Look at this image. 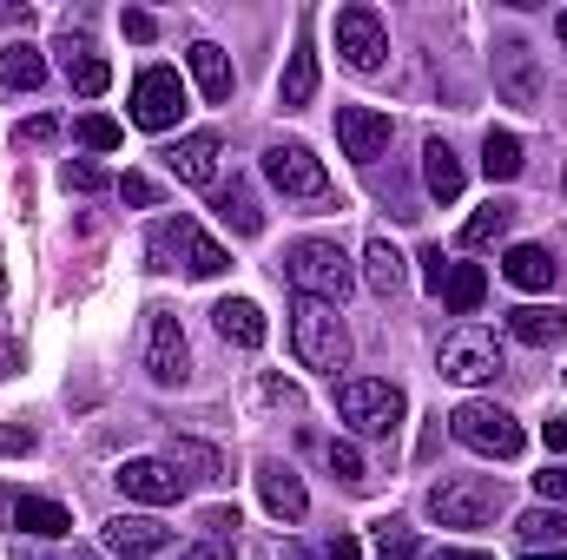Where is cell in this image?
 Listing matches in <instances>:
<instances>
[{
    "label": "cell",
    "mask_w": 567,
    "mask_h": 560,
    "mask_svg": "<svg viewBox=\"0 0 567 560\" xmlns=\"http://www.w3.org/2000/svg\"><path fill=\"white\" fill-rule=\"evenodd\" d=\"M60 185H66V191H80V198H86V191H106V185H113V178H106V172H100V165H93V158H66V165H60Z\"/></svg>",
    "instance_id": "36"
},
{
    "label": "cell",
    "mask_w": 567,
    "mask_h": 560,
    "mask_svg": "<svg viewBox=\"0 0 567 560\" xmlns=\"http://www.w3.org/2000/svg\"><path fill=\"white\" fill-rule=\"evenodd\" d=\"M482 172H488V185L522 178V139H515V133H488V139H482Z\"/></svg>",
    "instance_id": "33"
},
{
    "label": "cell",
    "mask_w": 567,
    "mask_h": 560,
    "mask_svg": "<svg viewBox=\"0 0 567 560\" xmlns=\"http://www.w3.org/2000/svg\"><path fill=\"white\" fill-rule=\"evenodd\" d=\"M502 278L515 283V290H555L561 265H555V251H548V245H508Z\"/></svg>",
    "instance_id": "19"
},
{
    "label": "cell",
    "mask_w": 567,
    "mask_h": 560,
    "mask_svg": "<svg viewBox=\"0 0 567 560\" xmlns=\"http://www.w3.org/2000/svg\"><path fill=\"white\" fill-rule=\"evenodd\" d=\"M212 323H218V336L238 343V350H258V343H265V310H258L251 297H225V303L212 310Z\"/></svg>",
    "instance_id": "25"
},
{
    "label": "cell",
    "mask_w": 567,
    "mask_h": 560,
    "mask_svg": "<svg viewBox=\"0 0 567 560\" xmlns=\"http://www.w3.org/2000/svg\"><path fill=\"white\" fill-rule=\"evenodd\" d=\"M403 390L396 383H383V376H343L337 383V416L350 422L363 442H383V435H396L403 428Z\"/></svg>",
    "instance_id": "5"
},
{
    "label": "cell",
    "mask_w": 567,
    "mask_h": 560,
    "mask_svg": "<svg viewBox=\"0 0 567 560\" xmlns=\"http://www.w3.org/2000/svg\"><path fill=\"white\" fill-rule=\"evenodd\" d=\"M113 481H120L126 501H145V508H172V501L185 495V475H178L172 462H158V455H133V462H120Z\"/></svg>",
    "instance_id": "13"
},
{
    "label": "cell",
    "mask_w": 567,
    "mask_h": 560,
    "mask_svg": "<svg viewBox=\"0 0 567 560\" xmlns=\"http://www.w3.org/2000/svg\"><path fill=\"white\" fill-rule=\"evenodd\" d=\"M284 278L297 283V297H317V303H343L357 290V271L337 238H297L284 251Z\"/></svg>",
    "instance_id": "3"
},
{
    "label": "cell",
    "mask_w": 567,
    "mask_h": 560,
    "mask_svg": "<svg viewBox=\"0 0 567 560\" xmlns=\"http://www.w3.org/2000/svg\"><path fill=\"white\" fill-rule=\"evenodd\" d=\"M120 198L140 205V211H152V205H158V185H152L145 172H126V178H120Z\"/></svg>",
    "instance_id": "39"
},
{
    "label": "cell",
    "mask_w": 567,
    "mask_h": 560,
    "mask_svg": "<svg viewBox=\"0 0 567 560\" xmlns=\"http://www.w3.org/2000/svg\"><path fill=\"white\" fill-rule=\"evenodd\" d=\"M13 560H53V554H47V548H20Z\"/></svg>",
    "instance_id": "50"
},
{
    "label": "cell",
    "mask_w": 567,
    "mask_h": 560,
    "mask_svg": "<svg viewBox=\"0 0 567 560\" xmlns=\"http://www.w3.org/2000/svg\"><path fill=\"white\" fill-rule=\"evenodd\" d=\"M310 100H317V46L297 40L290 46V66H284V80H278V106L284 113H303Z\"/></svg>",
    "instance_id": "22"
},
{
    "label": "cell",
    "mask_w": 567,
    "mask_h": 560,
    "mask_svg": "<svg viewBox=\"0 0 567 560\" xmlns=\"http://www.w3.org/2000/svg\"><path fill=\"white\" fill-rule=\"evenodd\" d=\"M522 560H567V548H542V554H522Z\"/></svg>",
    "instance_id": "49"
},
{
    "label": "cell",
    "mask_w": 567,
    "mask_h": 560,
    "mask_svg": "<svg viewBox=\"0 0 567 560\" xmlns=\"http://www.w3.org/2000/svg\"><path fill=\"white\" fill-rule=\"evenodd\" d=\"M442 278H449V258H442V245H429L423 251V283L435 290V297H442Z\"/></svg>",
    "instance_id": "44"
},
{
    "label": "cell",
    "mask_w": 567,
    "mask_h": 560,
    "mask_svg": "<svg viewBox=\"0 0 567 560\" xmlns=\"http://www.w3.org/2000/svg\"><path fill=\"white\" fill-rule=\"evenodd\" d=\"M508 336L548 350V343L567 336V310H555V303H522V310H508Z\"/></svg>",
    "instance_id": "23"
},
{
    "label": "cell",
    "mask_w": 567,
    "mask_h": 560,
    "mask_svg": "<svg viewBox=\"0 0 567 560\" xmlns=\"http://www.w3.org/2000/svg\"><path fill=\"white\" fill-rule=\"evenodd\" d=\"M515 535L528 541V554H542V548H561V541H567V515H561V508H528V515L515 521Z\"/></svg>",
    "instance_id": "32"
},
{
    "label": "cell",
    "mask_w": 567,
    "mask_h": 560,
    "mask_svg": "<svg viewBox=\"0 0 567 560\" xmlns=\"http://www.w3.org/2000/svg\"><path fill=\"white\" fill-rule=\"evenodd\" d=\"M482 297H488L482 265H449V278H442V303H449L455 317H475V310H482Z\"/></svg>",
    "instance_id": "30"
},
{
    "label": "cell",
    "mask_w": 567,
    "mask_h": 560,
    "mask_svg": "<svg viewBox=\"0 0 567 560\" xmlns=\"http://www.w3.org/2000/svg\"><path fill=\"white\" fill-rule=\"evenodd\" d=\"M178 560H231V548L225 541H198V548H185Z\"/></svg>",
    "instance_id": "46"
},
{
    "label": "cell",
    "mask_w": 567,
    "mask_h": 560,
    "mask_svg": "<svg viewBox=\"0 0 567 560\" xmlns=\"http://www.w3.org/2000/svg\"><path fill=\"white\" fill-rule=\"evenodd\" d=\"M423 185L435 205H455L462 198V185H468V172H462V158L449 152V139H429L423 145Z\"/></svg>",
    "instance_id": "21"
},
{
    "label": "cell",
    "mask_w": 567,
    "mask_h": 560,
    "mask_svg": "<svg viewBox=\"0 0 567 560\" xmlns=\"http://www.w3.org/2000/svg\"><path fill=\"white\" fill-rule=\"evenodd\" d=\"M337 53L350 73H383L390 66V33H383V13L377 7H343L337 13Z\"/></svg>",
    "instance_id": "10"
},
{
    "label": "cell",
    "mask_w": 567,
    "mask_h": 560,
    "mask_svg": "<svg viewBox=\"0 0 567 560\" xmlns=\"http://www.w3.org/2000/svg\"><path fill=\"white\" fill-rule=\"evenodd\" d=\"M53 139H60V120H53V113H33V120L13 133V145H53Z\"/></svg>",
    "instance_id": "38"
},
{
    "label": "cell",
    "mask_w": 567,
    "mask_h": 560,
    "mask_svg": "<svg viewBox=\"0 0 567 560\" xmlns=\"http://www.w3.org/2000/svg\"><path fill=\"white\" fill-rule=\"evenodd\" d=\"M542 435H548V448H555V455H567V422H561V416L542 422Z\"/></svg>",
    "instance_id": "47"
},
{
    "label": "cell",
    "mask_w": 567,
    "mask_h": 560,
    "mask_svg": "<svg viewBox=\"0 0 567 560\" xmlns=\"http://www.w3.org/2000/svg\"><path fill=\"white\" fill-rule=\"evenodd\" d=\"M165 462H172L185 481H205V488H212V481H225V462H218V448H212V442H192V435H178Z\"/></svg>",
    "instance_id": "28"
},
{
    "label": "cell",
    "mask_w": 567,
    "mask_h": 560,
    "mask_svg": "<svg viewBox=\"0 0 567 560\" xmlns=\"http://www.w3.org/2000/svg\"><path fill=\"white\" fill-rule=\"evenodd\" d=\"M258 495H265V508L278 515L284 528L310 515V495H303V481H297V475H290L284 462H258Z\"/></svg>",
    "instance_id": "18"
},
{
    "label": "cell",
    "mask_w": 567,
    "mask_h": 560,
    "mask_svg": "<svg viewBox=\"0 0 567 560\" xmlns=\"http://www.w3.org/2000/svg\"><path fill=\"white\" fill-rule=\"evenodd\" d=\"M100 548L120 560H152L172 548V528L158 521V515H113L106 528H100Z\"/></svg>",
    "instance_id": "15"
},
{
    "label": "cell",
    "mask_w": 567,
    "mask_h": 560,
    "mask_svg": "<svg viewBox=\"0 0 567 560\" xmlns=\"http://www.w3.org/2000/svg\"><path fill=\"white\" fill-rule=\"evenodd\" d=\"M390 113H377V106H337V145H343V158H357V165H377L383 152H390Z\"/></svg>",
    "instance_id": "14"
},
{
    "label": "cell",
    "mask_w": 567,
    "mask_h": 560,
    "mask_svg": "<svg viewBox=\"0 0 567 560\" xmlns=\"http://www.w3.org/2000/svg\"><path fill=\"white\" fill-rule=\"evenodd\" d=\"M33 442H40V435H33L27 422H20V428H13V422H0V455H33Z\"/></svg>",
    "instance_id": "41"
},
{
    "label": "cell",
    "mask_w": 567,
    "mask_h": 560,
    "mask_svg": "<svg viewBox=\"0 0 567 560\" xmlns=\"http://www.w3.org/2000/svg\"><path fill=\"white\" fill-rule=\"evenodd\" d=\"M323 560H363V548H357L350 535H330V541H323Z\"/></svg>",
    "instance_id": "45"
},
{
    "label": "cell",
    "mask_w": 567,
    "mask_h": 560,
    "mask_svg": "<svg viewBox=\"0 0 567 560\" xmlns=\"http://www.w3.org/2000/svg\"><path fill=\"white\" fill-rule=\"evenodd\" d=\"M145 376L158 390H185V376H192V350H185V330L172 310H145Z\"/></svg>",
    "instance_id": "12"
},
{
    "label": "cell",
    "mask_w": 567,
    "mask_h": 560,
    "mask_svg": "<svg viewBox=\"0 0 567 560\" xmlns=\"http://www.w3.org/2000/svg\"><path fill=\"white\" fill-rule=\"evenodd\" d=\"M435 370H442L449 383H495V376L508 370V356H502V336H495V330L462 323V330H449V336H442Z\"/></svg>",
    "instance_id": "7"
},
{
    "label": "cell",
    "mask_w": 567,
    "mask_h": 560,
    "mask_svg": "<svg viewBox=\"0 0 567 560\" xmlns=\"http://www.w3.org/2000/svg\"><path fill=\"white\" fill-rule=\"evenodd\" d=\"M502 508H508V488L495 475H449L429 488V515L442 528H495Z\"/></svg>",
    "instance_id": "4"
},
{
    "label": "cell",
    "mask_w": 567,
    "mask_h": 560,
    "mask_svg": "<svg viewBox=\"0 0 567 560\" xmlns=\"http://www.w3.org/2000/svg\"><path fill=\"white\" fill-rule=\"evenodd\" d=\"M555 33H561V46H567V13H555Z\"/></svg>",
    "instance_id": "51"
},
{
    "label": "cell",
    "mask_w": 567,
    "mask_h": 560,
    "mask_svg": "<svg viewBox=\"0 0 567 560\" xmlns=\"http://www.w3.org/2000/svg\"><path fill=\"white\" fill-rule=\"evenodd\" d=\"M40 80H47V60H40V46H27V40L0 46V86H7V93H33Z\"/></svg>",
    "instance_id": "29"
},
{
    "label": "cell",
    "mask_w": 567,
    "mask_h": 560,
    "mask_svg": "<svg viewBox=\"0 0 567 560\" xmlns=\"http://www.w3.org/2000/svg\"><path fill=\"white\" fill-rule=\"evenodd\" d=\"M323 462L337 468V481H363V455H357L350 442H330V448H323Z\"/></svg>",
    "instance_id": "37"
},
{
    "label": "cell",
    "mask_w": 567,
    "mask_h": 560,
    "mask_svg": "<svg viewBox=\"0 0 567 560\" xmlns=\"http://www.w3.org/2000/svg\"><path fill=\"white\" fill-rule=\"evenodd\" d=\"M449 435H455L462 448H475V455H488V462H515V455L528 448V435H522V422L508 416L502 403H482V396H468V403H455V416H449Z\"/></svg>",
    "instance_id": "6"
},
{
    "label": "cell",
    "mask_w": 567,
    "mask_h": 560,
    "mask_svg": "<svg viewBox=\"0 0 567 560\" xmlns=\"http://www.w3.org/2000/svg\"><path fill=\"white\" fill-rule=\"evenodd\" d=\"M535 488H542V501H548V508H555V501H567V462L542 468V475H535Z\"/></svg>",
    "instance_id": "42"
},
{
    "label": "cell",
    "mask_w": 567,
    "mask_h": 560,
    "mask_svg": "<svg viewBox=\"0 0 567 560\" xmlns=\"http://www.w3.org/2000/svg\"><path fill=\"white\" fill-rule=\"evenodd\" d=\"M363 278H370L377 297H396L403 278H410V271H403V251H396L390 238H370V245H363Z\"/></svg>",
    "instance_id": "27"
},
{
    "label": "cell",
    "mask_w": 567,
    "mask_h": 560,
    "mask_svg": "<svg viewBox=\"0 0 567 560\" xmlns=\"http://www.w3.org/2000/svg\"><path fill=\"white\" fill-rule=\"evenodd\" d=\"M290 350H297V363L317 370V376L350 370V323L337 317V303L297 297V303H290Z\"/></svg>",
    "instance_id": "1"
},
{
    "label": "cell",
    "mask_w": 567,
    "mask_h": 560,
    "mask_svg": "<svg viewBox=\"0 0 567 560\" xmlns=\"http://www.w3.org/2000/svg\"><path fill=\"white\" fill-rule=\"evenodd\" d=\"M423 560H488V554H475V548H435V554H423Z\"/></svg>",
    "instance_id": "48"
},
{
    "label": "cell",
    "mask_w": 567,
    "mask_h": 560,
    "mask_svg": "<svg viewBox=\"0 0 567 560\" xmlns=\"http://www.w3.org/2000/svg\"><path fill=\"white\" fill-rule=\"evenodd\" d=\"M192 80H198V93H205L212 106H225V100H231V86H238L231 53H225V46H212V40H198V46H192Z\"/></svg>",
    "instance_id": "24"
},
{
    "label": "cell",
    "mask_w": 567,
    "mask_h": 560,
    "mask_svg": "<svg viewBox=\"0 0 567 560\" xmlns=\"http://www.w3.org/2000/svg\"><path fill=\"white\" fill-rule=\"evenodd\" d=\"M265 178L278 185L284 198H297V205H337V185H330L323 158H317L310 145H297V139H278L271 152H265Z\"/></svg>",
    "instance_id": "8"
},
{
    "label": "cell",
    "mask_w": 567,
    "mask_h": 560,
    "mask_svg": "<svg viewBox=\"0 0 567 560\" xmlns=\"http://www.w3.org/2000/svg\"><path fill=\"white\" fill-rule=\"evenodd\" d=\"M212 211L238 231V238H258L265 231V211H258V198H251V185L245 178H231V185H218V198H212Z\"/></svg>",
    "instance_id": "26"
},
{
    "label": "cell",
    "mask_w": 567,
    "mask_h": 560,
    "mask_svg": "<svg viewBox=\"0 0 567 560\" xmlns=\"http://www.w3.org/2000/svg\"><path fill=\"white\" fill-rule=\"evenodd\" d=\"M13 528L33 535V541H66V535H73V515H66L60 501H47V495H20V501H13Z\"/></svg>",
    "instance_id": "20"
},
{
    "label": "cell",
    "mask_w": 567,
    "mask_h": 560,
    "mask_svg": "<svg viewBox=\"0 0 567 560\" xmlns=\"http://www.w3.org/2000/svg\"><path fill=\"white\" fill-rule=\"evenodd\" d=\"M53 53H60V73H66V86H73L80 100H100V93L113 86V66H106V60L93 53V40H80V33H66V40H60Z\"/></svg>",
    "instance_id": "16"
},
{
    "label": "cell",
    "mask_w": 567,
    "mask_h": 560,
    "mask_svg": "<svg viewBox=\"0 0 567 560\" xmlns=\"http://www.w3.org/2000/svg\"><path fill=\"white\" fill-rule=\"evenodd\" d=\"M120 27H126V40H158V20H152V13H145V7H126V13H120Z\"/></svg>",
    "instance_id": "40"
},
{
    "label": "cell",
    "mask_w": 567,
    "mask_h": 560,
    "mask_svg": "<svg viewBox=\"0 0 567 560\" xmlns=\"http://www.w3.org/2000/svg\"><path fill=\"white\" fill-rule=\"evenodd\" d=\"M238 528V508H205V541H225Z\"/></svg>",
    "instance_id": "43"
},
{
    "label": "cell",
    "mask_w": 567,
    "mask_h": 560,
    "mask_svg": "<svg viewBox=\"0 0 567 560\" xmlns=\"http://www.w3.org/2000/svg\"><path fill=\"white\" fill-rule=\"evenodd\" d=\"M145 258H152V271H185V278H218V271H231L225 245L205 238L198 218H158L152 238H145Z\"/></svg>",
    "instance_id": "2"
},
{
    "label": "cell",
    "mask_w": 567,
    "mask_h": 560,
    "mask_svg": "<svg viewBox=\"0 0 567 560\" xmlns=\"http://www.w3.org/2000/svg\"><path fill=\"white\" fill-rule=\"evenodd\" d=\"M495 93H502L515 113H542L548 80H542V60H535L528 40H495Z\"/></svg>",
    "instance_id": "11"
},
{
    "label": "cell",
    "mask_w": 567,
    "mask_h": 560,
    "mask_svg": "<svg viewBox=\"0 0 567 560\" xmlns=\"http://www.w3.org/2000/svg\"><path fill=\"white\" fill-rule=\"evenodd\" d=\"M185 106H192V93H185V80L172 66H145L133 80V126L140 133H172L185 120Z\"/></svg>",
    "instance_id": "9"
},
{
    "label": "cell",
    "mask_w": 567,
    "mask_h": 560,
    "mask_svg": "<svg viewBox=\"0 0 567 560\" xmlns=\"http://www.w3.org/2000/svg\"><path fill=\"white\" fill-rule=\"evenodd\" d=\"M218 158H225L218 133H185V139L165 152V172H172L178 185H212V178H218Z\"/></svg>",
    "instance_id": "17"
},
{
    "label": "cell",
    "mask_w": 567,
    "mask_h": 560,
    "mask_svg": "<svg viewBox=\"0 0 567 560\" xmlns=\"http://www.w3.org/2000/svg\"><path fill=\"white\" fill-rule=\"evenodd\" d=\"M508 225H515V205H508V198H488L482 211H468V225H462V251H482V245H495Z\"/></svg>",
    "instance_id": "31"
},
{
    "label": "cell",
    "mask_w": 567,
    "mask_h": 560,
    "mask_svg": "<svg viewBox=\"0 0 567 560\" xmlns=\"http://www.w3.org/2000/svg\"><path fill=\"white\" fill-rule=\"evenodd\" d=\"M377 560H423V548H416V528L410 521H377Z\"/></svg>",
    "instance_id": "34"
},
{
    "label": "cell",
    "mask_w": 567,
    "mask_h": 560,
    "mask_svg": "<svg viewBox=\"0 0 567 560\" xmlns=\"http://www.w3.org/2000/svg\"><path fill=\"white\" fill-rule=\"evenodd\" d=\"M73 133H80L86 152H120V139H126V133H120V120H106V113H86Z\"/></svg>",
    "instance_id": "35"
}]
</instances>
